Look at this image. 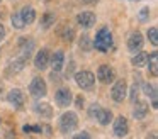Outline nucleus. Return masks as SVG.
<instances>
[{"mask_svg":"<svg viewBox=\"0 0 158 139\" xmlns=\"http://www.w3.org/2000/svg\"><path fill=\"white\" fill-rule=\"evenodd\" d=\"M112 32H110L107 27H102L99 32L95 34V41L92 43V46L95 47L97 51H102V53H107V51L112 47Z\"/></svg>","mask_w":158,"mask_h":139,"instance_id":"f257e3e1","label":"nucleus"},{"mask_svg":"<svg viewBox=\"0 0 158 139\" xmlns=\"http://www.w3.org/2000/svg\"><path fill=\"white\" fill-rule=\"evenodd\" d=\"M78 125V117H77L75 112H65V114L60 117V129H61L63 134H68L73 129H77Z\"/></svg>","mask_w":158,"mask_h":139,"instance_id":"f03ea898","label":"nucleus"},{"mask_svg":"<svg viewBox=\"0 0 158 139\" xmlns=\"http://www.w3.org/2000/svg\"><path fill=\"white\" fill-rule=\"evenodd\" d=\"M75 81L80 88L83 90H92L94 83H95V76H94L92 71L83 70V71H77L75 73Z\"/></svg>","mask_w":158,"mask_h":139,"instance_id":"7ed1b4c3","label":"nucleus"},{"mask_svg":"<svg viewBox=\"0 0 158 139\" xmlns=\"http://www.w3.org/2000/svg\"><path fill=\"white\" fill-rule=\"evenodd\" d=\"M29 92H31L32 97L36 98H43L46 93H48V87H46V81L43 80L41 76H36L34 80L29 85Z\"/></svg>","mask_w":158,"mask_h":139,"instance_id":"20e7f679","label":"nucleus"},{"mask_svg":"<svg viewBox=\"0 0 158 139\" xmlns=\"http://www.w3.org/2000/svg\"><path fill=\"white\" fill-rule=\"evenodd\" d=\"M97 78H99L102 83L109 85L114 81V78H116V73H114V68L109 66V64H100L99 70H97Z\"/></svg>","mask_w":158,"mask_h":139,"instance_id":"39448f33","label":"nucleus"},{"mask_svg":"<svg viewBox=\"0 0 158 139\" xmlns=\"http://www.w3.org/2000/svg\"><path fill=\"white\" fill-rule=\"evenodd\" d=\"M126 93H127V85L124 80H117L116 85L112 87L110 90V97H112L114 102H123L126 98Z\"/></svg>","mask_w":158,"mask_h":139,"instance_id":"423d86ee","label":"nucleus"},{"mask_svg":"<svg viewBox=\"0 0 158 139\" xmlns=\"http://www.w3.org/2000/svg\"><path fill=\"white\" fill-rule=\"evenodd\" d=\"M55 100H56V104H58L60 107H68V105L72 104V100H73V95H72V92H70L68 88H60V90L56 92V95H55Z\"/></svg>","mask_w":158,"mask_h":139,"instance_id":"0eeeda50","label":"nucleus"},{"mask_svg":"<svg viewBox=\"0 0 158 139\" xmlns=\"http://www.w3.org/2000/svg\"><path fill=\"white\" fill-rule=\"evenodd\" d=\"M129 132V122H127L126 117H117L116 121H114V134L117 136V137H124V136Z\"/></svg>","mask_w":158,"mask_h":139,"instance_id":"6e6552de","label":"nucleus"},{"mask_svg":"<svg viewBox=\"0 0 158 139\" xmlns=\"http://www.w3.org/2000/svg\"><path fill=\"white\" fill-rule=\"evenodd\" d=\"M141 47H143V36H141V32H133L129 36V39H127V49L131 51V53H139Z\"/></svg>","mask_w":158,"mask_h":139,"instance_id":"1a4fd4ad","label":"nucleus"},{"mask_svg":"<svg viewBox=\"0 0 158 139\" xmlns=\"http://www.w3.org/2000/svg\"><path fill=\"white\" fill-rule=\"evenodd\" d=\"M49 64V51L48 49H39L34 56V66L38 70H44Z\"/></svg>","mask_w":158,"mask_h":139,"instance_id":"9d476101","label":"nucleus"},{"mask_svg":"<svg viewBox=\"0 0 158 139\" xmlns=\"http://www.w3.org/2000/svg\"><path fill=\"white\" fill-rule=\"evenodd\" d=\"M77 20H78V24L83 27V29H89V27H92L94 24H95V14L89 12V10L80 12L78 15H77Z\"/></svg>","mask_w":158,"mask_h":139,"instance_id":"9b49d317","label":"nucleus"},{"mask_svg":"<svg viewBox=\"0 0 158 139\" xmlns=\"http://www.w3.org/2000/svg\"><path fill=\"white\" fill-rule=\"evenodd\" d=\"M7 100L10 102L14 107H22L24 105V93H22L19 88H14V90H10L9 92V95H7Z\"/></svg>","mask_w":158,"mask_h":139,"instance_id":"f8f14e48","label":"nucleus"},{"mask_svg":"<svg viewBox=\"0 0 158 139\" xmlns=\"http://www.w3.org/2000/svg\"><path fill=\"white\" fill-rule=\"evenodd\" d=\"M24 66H26V58H15L14 61H10V64L7 66V75L10 76V75H17V73H21L22 70H24Z\"/></svg>","mask_w":158,"mask_h":139,"instance_id":"ddd939ff","label":"nucleus"},{"mask_svg":"<svg viewBox=\"0 0 158 139\" xmlns=\"http://www.w3.org/2000/svg\"><path fill=\"white\" fill-rule=\"evenodd\" d=\"M19 46H21L22 58H27L29 54L32 53V49H34V41H32L31 37H21V39H19Z\"/></svg>","mask_w":158,"mask_h":139,"instance_id":"4468645a","label":"nucleus"},{"mask_svg":"<svg viewBox=\"0 0 158 139\" xmlns=\"http://www.w3.org/2000/svg\"><path fill=\"white\" fill-rule=\"evenodd\" d=\"M148 104L146 102H143V100H136V107H134V110H133V117L134 119H138V121H141V119H144L148 115Z\"/></svg>","mask_w":158,"mask_h":139,"instance_id":"2eb2a0df","label":"nucleus"},{"mask_svg":"<svg viewBox=\"0 0 158 139\" xmlns=\"http://www.w3.org/2000/svg\"><path fill=\"white\" fill-rule=\"evenodd\" d=\"M49 63L53 64V71H61L63 68V63H65V53L63 51H56L51 58H49Z\"/></svg>","mask_w":158,"mask_h":139,"instance_id":"dca6fc26","label":"nucleus"},{"mask_svg":"<svg viewBox=\"0 0 158 139\" xmlns=\"http://www.w3.org/2000/svg\"><path fill=\"white\" fill-rule=\"evenodd\" d=\"M34 110L38 112L39 115H43V117H48V119L53 115V108H51V105L44 104V102H38V104L34 105Z\"/></svg>","mask_w":158,"mask_h":139,"instance_id":"f3484780","label":"nucleus"},{"mask_svg":"<svg viewBox=\"0 0 158 139\" xmlns=\"http://www.w3.org/2000/svg\"><path fill=\"white\" fill-rule=\"evenodd\" d=\"M19 14H21L24 24H32V22H34V19H36V10L32 9V7H24Z\"/></svg>","mask_w":158,"mask_h":139,"instance_id":"a211bd4d","label":"nucleus"},{"mask_svg":"<svg viewBox=\"0 0 158 139\" xmlns=\"http://www.w3.org/2000/svg\"><path fill=\"white\" fill-rule=\"evenodd\" d=\"M95 119H97V121H99L102 125H107L110 121H112V112L107 110V108H102V110L99 112V115H97Z\"/></svg>","mask_w":158,"mask_h":139,"instance_id":"6ab92c4d","label":"nucleus"},{"mask_svg":"<svg viewBox=\"0 0 158 139\" xmlns=\"http://www.w3.org/2000/svg\"><path fill=\"white\" fill-rule=\"evenodd\" d=\"M131 63H133L134 66H138V68L144 66V64H148V54L143 53V51H139V53H138L136 56L131 59Z\"/></svg>","mask_w":158,"mask_h":139,"instance_id":"aec40b11","label":"nucleus"},{"mask_svg":"<svg viewBox=\"0 0 158 139\" xmlns=\"http://www.w3.org/2000/svg\"><path fill=\"white\" fill-rule=\"evenodd\" d=\"M150 59V73L151 76H158V61H156V51H153L151 54H148Z\"/></svg>","mask_w":158,"mask_h":139,"instance_id":"412c9836","label":"nucleus"},{"mask_svg":"<svg viewBox=\"0 0 158 139\" xmlns=\"http://www.w3.org/2000/svg\"><path fill=\"white\" fill-rule=\"evenodd\" d=\"M53 24H55V14L46 12L44 15H43V19H41V27L43 29H49Z\"/></svg>","mask_w":158,"mask_h":139,"instance_id":"4be33fe9","label":"nucleus"},{"mask_svg":"<svg viewBox=\"0 0 158 139\" xmlns=\"http://www.w3.org/2000/svg\"><path fill=\"white\" fill-rule=\"evenodd\" d=\"M143 92L148 95V97H151V100H153V104L156 102V87H155V85L144 83V85H143Z\"/></svg>","mask_w":158,"mask_h":139,"instance_id":"5701e85b","label":"nucleus"},{"mask_svg":"<svg viewBox=\"0 0 158 139\" xmlns=\"http://www.w3.org/2000/svg\"><path fill=\"white\" fill-rule=\"evenodd\" d=\"M12 26H14L15 27V29H22V27H24L26 26V24H24V20H22V17H21V14H14V15H12Z\"/></svg>","mask_w":158,"mask_h":139,"instance_id":"b1692460","label":"nucleus"},{"mask_svg":"<svg viewBox=\"0 0 158 139\" xmlns=\"http://www.w3.org/2000/svg\"><path fill=\"white\" fill-rule=\"evenodd\" d=\"M80 47H82L83 51H90V49H92V41L89 39L87 34H83V36L80 37Z\"/></svg>","mask_w":158,"mask_h":139,"instance_id":"393cba45","label":"nucleus"},{"mask_svg":"<svg viewBox=\"0 0 158 139\" xmlns=\"http://www.w3.org/2000/svg\"><path fill=\"white\" fill-rule=\"evenodd\" d=\"M148 39H150V43L153 44V46L158 44V29L156 27H151V29L148 31Z\"/></svg>","mask_w":158,"mask_h":139,"instance_id":"a878e982","label":"nucleus"},{"mask_svg":"<svg viewBox=\"0 0 158 139\" xmlns=\"http://www.w3.org/2000/svg\"><path fill=\"white\" fill-rule=\"evenodd\" d=\"M100 110H102V107H100L99 104H92V105H90V108H89V115H90V117H97Z\"/></svg>","mask_w":158,"mask_h":139,"instance_id":"bb28decb","label":"nucleus"},{"mask_svg":"<svg viewBox=\"0 0 158 139\" xmlns=\"http://www.w3.org/2000/svg\"><path fill=\"white\" fill-rule=\"evenodd\" d=\"M61 36H63V39H65V41H68V43H70V41L73 39V36H75V32H73L72 27H66V29H63Z\"/></svg>","mask_w":158,"mask_h":139,"instance_id":"cd10ccee","label":"nucleus"},{"mask_svg":"<svg viewBox=\"0 0 158 139\" xmlns=\"http://www.w3.org/2000/svg\"><path fill=\"white\" fill-rule=\"evenodd\" d=\"M22 131L24 132H43V127L41 125H29V124H26L24 127H22Z\"/></svg>","mask_w":158,"mask_h":139,"instance_id":"c85d7f7f","label":"nucleus"},{"mask_svg":"<svg viewBox=\"0 0 158 139\" xmlns=\"http://www.w3.org/2000/svg\"><path fill=\"white\" fill-rule=\"evenodd\" d=\"M129 97H131V102H136L138 100V85L136 83L133 85V88H131V95H129Z\"/></svg>","mask_w":158,"mask_h":139,"instance_id":"c756f323","label":"nucleus"},{"mask_svg":"<svg viewBox=\"0 0 158 139\" xmlns=\"http://www.w3.org/2000/svg\"><path fill=\"white\" fill-rule=\"evenodd\" d=\"M73 139H92V137H90V134H89V132L82 131V132H78V134H77Z\"/></svg>","mask_w":158,"mask_h":139,"instance_id":"7c9ffc66","label":"nucleus"},{"mask_svg":"<svg viewBox=\"0 0 158 139\" xmlns=\"http://www.w3.org/2000/svg\"><path fill=\"white\" fill-rule=\"evenodd\" d=\"M148 14H150V10H148V9H143L139 12V20H141V22H144V20L148 19Z\"/></svg>","mask_w":158,"mask_h":139,"instance_id":"2f4dec72","label":"nucleus"},{"mask_svg":"<svg viewBox=\"0 0 158 139\" xmlns=\"http://www.w3.org/2000/svg\"><path fill=\"white\" fill-rule=\"evenodd\" d=\"M83 100H85V98H83L82 95H78V97L75 98V104H77V107H78V108H80V107H83Z\"/></svg>","mask_w":158,"mask_h":139,"instance_id":"473e14b6","label":"nucleus"},{"mask_svg":"<svg viewBox=\"0 0 158 139\" xmlns=\"http://www.w3.org/2000/svg\"><path fill=\"white\" fill-rule=\"evenodd\" d=\"M4 37H5V27L2 26V24H0V43L4 41Z\"/></svg>","mask_w":158,"mask_h":139,"instance_id":"72a5a7b5","label":"nucleus"},{"mask_svg":"<svg viewBox=\"0 0 158 139\" xmlns=\"http://www.w3.org/2000/svg\"><path fill=\"white\" fill-rule=\"evenodd\" d=\"M148 139H156V134H155V132H153V134H151V136H148Z\"/></svg>","mask_w":158,"mask_h":139,"instance_id":"f704fd0d","label":"nucleus"},{"mask_svg":"<svg viewBox=\"0 0 158 139\" xmlns=\"http://www.w3.org/2000/svg\"><path fill=\"white\" fill-rule=\"evenodd\" d=\"M83 2H97V0H83Z\"/></svg>","mask_w":158,"mask_h":139,"instance_id":"c9c22d12","label":"nucleus"},{"mask_svg":"<svg viewBox=\"0 0 158 139\" xmlns=\"http://www.w3.org/2000/svg\"><path fill=\"white\" fill-rule=\"evenodd\" d=\"M0 2H2V0H0Z\"/></svg>","mask_w":158,"mask_h":139,"instance_id":"e433bc0d","label":"nucleus"}]
</instances>
